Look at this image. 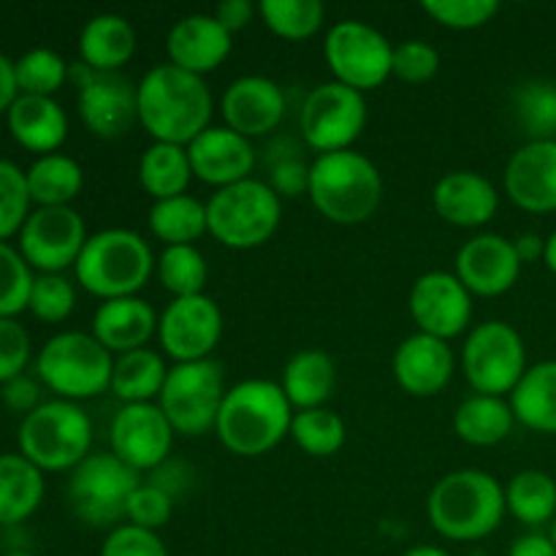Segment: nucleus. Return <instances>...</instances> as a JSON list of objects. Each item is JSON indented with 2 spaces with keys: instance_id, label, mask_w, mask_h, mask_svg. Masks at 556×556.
<instances>
[{
  "instance_id": "f257e3e1",
  "label": "nucleus",
  "mask_w": 556,
  "mask_h": 556,
  "mask_svg": "<svg viewBox=\"0 0 556 556\" xmlns=\"http://www.w3.org/2000/svg\"><path fill=\"white\" fill-rule=\"evenodd\" d=\"M139 125L163 144L188 147L212 128L215 101L201 76L172 63L155 65L136 85Z\"/></svg>"
},
{
  "instance_id": "f03ea898",
  "label": "nucleus",
  "mask_w": 556,
  "mask_h": 556,
  "mask_svg": "<svg viewBox=\"0 0 556 556\" xmlns=\"http://www.w3.org/2000/svg\"><path fill=\"white\" fill-rule=\"evenodd\" d=\"M293 407L280 383L250 378L231 386L223 400L215 432L237 456H264L291 438Z\"/></svg>"
},
{
  "instance_id": "7ed1b4c3",
  "label": "nucleus",
  "mask_w": 556,
  "mask_h": 556,
  "mask_svg": "<svg viewBox=\"0 0 556 556\" xmlns=\"http://www.w3.org/2000/svg\"><path fill=\"white\" fill-rule=\"evenodd\" d=\"M505 514V489L492 472L454 470L440 478L427 497V519L440 538L478 543L500 530Z\"/></svg>"
},
{
  "instance_id": "20e7f679",
  "label": "nucleus",
  "mask_w": 556,
  "mask_h": 556,
  "mask_svg": "<svg viewBox=\"0 0 556 556\" xmlns=\"http://www.w3.org/2000/svg\"><path fill=\"white\" fill-rule=\"evenodd\" d=\"M307 195L329 223L362 226L383 201V177L362 152H329L309 163Z\"/></svg>"
},
{
  "instance_id": "39448f33",
  "label": "nucleus",
  "mask_w": 556,
  "mask_h": 556,
  "mask_svg": "<svg viewBox=\"0 0 556 556\" xmlns=\"http://www.w3.org/2000/svg\"><path fill=\"white\" fill-rule=\"evenodd\" d=\"M150 242L128 228H106L87 239L74 266L76 282L101 302L136 296L155 275Z\"/></svg>"
},
{
  "instance_id": "423d86ee",
  "label": "nucleus",
  "mask_w": 556,
  "mask_h": 556,
  "mask_svg": "<svg viewBox=\"0 0 556 556\" xmlns=\"http://www.w3.org/2000/svg\"><path fill=\"white\" fill-rule=\"evenodd\" d=\"M36 372L58 400L79 405L112 389L114 356L92 334L60 331L38 351Z\"/></svg>"
},
{
  "instance_id": "0eeeda50",
  "label": "nucleus",
  "mask_w": 556,
  "mask_h": 556,
  "mask_svg": "<svg viewBox=\"0 0 556 556\" xmlns=\"http://www.w3.org/2000/svg\"><path fill=\"white\" fill-rule=\"evenodd\" d=\"M90 448L92 421L76 402H41L20 424V454L41 472H71Z\"/></svg>"
},
{
  "instance_id": "6e6552de",
  "label": "nucleus",
  "mask_w": 556,
  "mask_h": 556,
  "mask_svg": "<svg viewBox=\"0 0 556 556\" xmlns=\"http://www.w3.org/2000/svg\"><path fill=\"white\" fill-rule=\"evenodd\" d=\"M282 220V199L264 179L220 188L206 201L210 233L231 250H255L269 242Z\"/></svg>"
},
{
  "instance_id": "1a4fd4ad",
  "label": "nucleus",
  "mask_w": 556,
  "mask_h": 556,
  "mask_svg": "<svg viewBox=\"0 0 556 556\" xmlns=\"http://www.w3.org/2000/svg\"><path fill=\"white\" fill-rule=\"evenodd\" d=\"M141 476L117 459L112 451L90 454L68 478V505L81 525L109 530L125 525L130 494L139 489Z\"/></svg>"
},
{
  "instance_id": "9d476101",
  "label": "nucleus",
  "mask_w": 556,
  "mask_h": 556,
  "mask_svg": "<svg viewBox=\"0 0 556 556\" xmlns=\"http://www.w3.org/2000/svg\"><path fill=\"white\" fill-rule=\"evenodd\" d=\"M226 391L223 367L215 358L174 364L168 369L166 386L157 396V407L168 418L174 434L201 438L210 429H215Z\"/></svg>"
},
{
  "instance_id": "9b49d317",
  "label": "nucleus",
  "mask_w": 556,
  "mask_h": 556,
  "mask_svg": "<svg viewBox=\"0 0 556 556\" xmlns=\"http://www.w3.org/2000/svg\"><path fill=\"white\" fill-rule=\"evenodd\" d=\"M527 369L530 364L525 340L505 320H486L467 334L462 348V372L472 394L510 396Z\"/></svg>"
},
{
  "instance_id": "f8f14e48",
  "label": "nucleus",
  "mask_w": 556,
  "mask_h": 556,
  "mask_svg": "<svg viewBox=\"0 0 556 556\" xmlns=\"http://www.w3.org/2000/svg\"><path fill=\"white\" fill-rule=\"evenodd\" d=\"M324 58L334 81L351 90H378L394 68V47L378 27L358 20L337 22L324 41Z\"/></svg>"
},
{
  "instance_id": "ddd939ff",
  "label": "nucleus",
  "mask_w": 556,
  "mask_h": 556,
  "mask_svg": "<svg viewBox=\"0 0 556 556\" xmlns=\"http://www.w3.org/2000/svg\"><path fill=\"white\" fill-rule=\"evenodd\" d=\"M299 125H302L304 144L318 155L353 150L358 136L367 128L364 92L351 90L340 81H324L304 98Z\"/></svg>"
},
{
  "instance_id": "4468645a",
  "label": "nucleus",
  "mask_w": 556,
  "mask_h": 556,
  "mask_svg": "<svg viewBox=\"0 0 556 556\" xmlns=\"http://www.w3.org/2000/svg\"><path fill=\"white\" fill-rule=\"evenodd\" d=\"M85 217L74 206H38L20 231V253L38 275H63L85 250Z\"/></svg>"
},
{
  "instance_id": "2eb2a0df",
  "label": "nucleus",
  "mask_w": 556,
  "mask_h": 556,
  "mask_svg": "<svg viewBox=\"0 0 556 556\" xmlns=\"http://www.w3.org/2000/svg\"><path fill=\"white\" fill-rule=\"evenodd\" d=\"M71 79L76 85V106L85 128L98 139H119L139 123L136 85L123 74H103L87 68L85 63L71 65Z\"/></svg>"
},
{
  "instance_id": "dca6fc26",
  "label": "nucleus",
  "mask_w": 556,
  "mask_h": 556,
  "mask_svg": "<svg viewBox=\"0 0 556 556\" xmlns=\"http://www.w3.org/2000/svg\"><path fill=\"white\" fill-rule=\"evenodd\" d=\"M223 337V313L206 293L172 299L157 320V342L174 364L206 362Z\"/></svg>"
},
{
  "instance_id": "f3484780",
  "label": "nucleus",
  "mask_w": 556,
  "mask_h": 556,
  "mask_svg": "<svg viewBox=\"0 0 556 556\" xmlns=\"http://www.w3.org/2000/svg\"><path fill=\"white\" fill-rule=\"evenodd\" d=\"M109 445H112V454L139 476L155 472L172 459L174 429L157 402L123 405L114 413L112 427H109Z\"/></svg>"
},
{
  "instance_id": "a211bd4d",
  "label": "nucleus",
  "mask_w": 556,
  "mask_h": 556,
  "mask_svg": "<svg viewBox=\"0 0 556 556\" xmlns=\"http://www.w3.org/2000/svg\"><path fill=\"white\" fill-rule=\"evenodd\" d=\"M407 309L421 334L448 342L470 329L472 293L454 271L434 269L413 282Z\"/></svg>"
},
{
  "instance_id": "6ab92c4d",
  "label": "nucleus",
  "mask_w": 556,
  "mask_h": 556,
  "mask_svg": "<svg viewBox=\"0 0 556 556\" xmlns=\"http://www.w3.org/2000/svg\"><path fill=\"white\" fill-rule=\"evenodd\" d=\"M521 266L525 264L516 253L514 239L500 233H478L462 244L454 275L472 296L497 299L519 282Z\"/></svg>"
},
{
  "instance_id": "aec40b11",
  "label": "nucleus",
  "mask_w": 556,
  "mask_h": 556,
  "mask_svg": "<svg viewBox=\"0 0 556 556\" xmlns=\"http://www.w3.org/2000/svg\"><path fill=\"white\" fill-rule=\"evenodd\" d=\"M286 92L269 76L248 74L233 79L220 98V114L226 128L237 130L244 139H261L280 128L286 117Z\"/></svg>"
},
{
  "instance_id": "412c9836",
  "label": "nucleus",
  "mask_w": 556,
  "mask_h": 556,
  "mask_svg": "<svg viewBox=\"0 0 556 556\" xmlns=\"http://www.w3.org/2000/svg\"><path fill=\"white\" fill-rule=\"evenodd\" d=\"M188 155L193 177L204 185H212L215 190L231 188V185L253 177L255 161H258L253 141L226 125L206 128L199 139L190 141Z\"/></svg>"
},
{
  "instance_id": "4be33fe9",
  "label": "nucleus",
  "mask_w": 556,
  "mask_h": 556,
  "mask_svg": "<svg viewBox=\"0 0 556 556\" xmlns=\"http://www.w3.org/2000/svg\"><path fill=\"white\" fill-rule=\"evenodd\" d=\"M503 185L508 199L532 215L556 212V141H527L510 155Z\"/></svg>"
},
{
  "instance_id": "5701e85b",
  "label": "nucleus",
  "mask_w": 556,
  "mask_h": 556,
  "mask_svg": "<svg viewBox=\"0 0 556 556\" xmlns=\"http://www.w3.org/2000/svg\"><path fill=\"white\" fill-rule=\"evenodd\" d=\"M233 49V36L215 14H188L172 25L166 36L168 63L204 79L220 68Z\"/></svg>"
},
{
  "instance_id": "b1692460",
  "label": "nucleus",
  "mask_w": 556,
  "mask_h": 556,
  "mask_svg": "<svg viewBox=\"0 0 556 556\" xmlns=\"http://www.w3.org/2000/svg\"><path fill=\"white\" fill-rule=\"evenodd\" d=\"M454 351L445 340L416 331L394 353V378L405 394L427 400L448 389L454 378Z\"/></svg>"
},
{
  "instance_id": "393cba45",
  "label": "nucleus",
  "mask_w": 556,
  "mask_h": 556,
  "mask_svg": "<svg viewBox=\"0 0 556 556\" xmlns=\"http://www.w3.org/2000/svg\"><path fill=\"white\" fill-rule=\"evenodd\" d=\"M432 206L445 223L456 228H481L494 220L500 193L489 177L478 172H451L438 179Z\"/></svg>"
},
{
  "instance_id": "a878e982",
  "label": "nucleus",
  "mask_w": 556,
  "mask_h": 556,
  "mask_svg": "<svg viewBox=\"0 0 556 556\" xmlns=\"http://www.w3.org/2000/svg\"><path fill=\"white\" fill-rule=\"evenodd\" d=\"M157 320L161 315L144 299H112V302L98 304L90 334L112 356H123V353L141 351L150 345L152 337H157Z\"/></svg>"
},
{
  "instance_id": "bb28decb",
  "label": "nucleus",
  "mask_w": 556,
  "mask_h": 556,
  "mask_svg": "<svg viewBox=\"0 0 556 556\" xmlns=\"http://www.w3.org/2000/svg\"><path fill=\"white\" fill-rule=\"evenodd\" d=\"M5 117L16 144L38 157L58 152L68 139V117L54 98L20 96Z\"/></svg>"
},
{
  "instance_id": "cd10ccee",
  "label": "nucleus",
  "mask_w": 556,
  "mask_h": 556,
  "mask_svg": "<svg viewBox=\"0 0 556 556\" xmlns=\"http://www.w3.org/2000/svg\"><path fill=\"white\" fill-rule=\"evenodd\" d=\"M136 54V30L123 14H96L79 33V58L87 68L117 74Z\"/></svg>"
},
{
  "instance_id": "c85d7f7f",
  "label": "nucleus",
  "mask_w": 556,
  "mask_h": 556,
  "mask_svg": "<svg viewBox=\"0 0 556 556\" xmlns=\"http://www.w3.org/2000/svg\"><path fill=\"white\" fill-rule=\"evenodd\" d=\"M280 386L296 413L326 407L337 386L334 358L324 351H315V348L293 353L282 369Z\"/></svg>"
},
{
  "instance_id": "c756f323",
  "label": "nucleus",
  "mask_w": 556,
  "mask_h": 556,
  "mask_svg": "<svg viewBox=\"0 0 556 556\" xmlns=\"http://www.w3.org/2000/svg\"><path fill=\"white\" fill-rule=\"evenodd\" d=\"M516 427L514 407L505 396L472 394L459 402L454 413V432L462 443L492 448L510 438Z\"/></svg>"
},
{
  "instance_id": "7c9ffc66",
  "label": "nucleus",
  "mask_w": 556,
  "mask_h": 556,
  "mask_svg": "<svg viewBox=\"0 0 556 556\" xmlns=\"http://www.w3.org/2000/svg\"><path fill=\"white\" fill-rule=\"evenodd\" d=\"M43 472L22 454H0V527L30 519L41 505Z\"/></svg>"
},
{
  "instance_id": "2f4dec72",
  "label": "nucleus",
  "mask_w": 556,
  "mask_h": 556,
  "mask_svg": "<svg viewBox=\"0 0 556 556\" xmlns=\"http://www.w3.org/2000/svg\"><path fill=\"white\" fill-rule=\"evenodd\" d=\"M508 402L521 427L538 434H556V362L532 364Z\"/></svg>"
},
{
  "instance_id": "473e14b6",
  "label": "nucleus",
  "mask_w": 556,
  "mask_h": 556,
  "mask_svg": "<svg viewBox=\"0 0 556 556\" xmlns=\"http://www.w3.org/2000/svg\"><path fill=\"white\" fill-rule=\"evenodd\" d=\"M166 378V358L152 348H141V351L114 356L112 389L109 391L123 405H147V402H155L161 396Z\"/></svg>"
},
{
  "instance_id": "72a5a7b5",
  "label": "nucleus",
  "mask_w": 556,
  "mask_h": 556,
  "mask_svg": "<svg viewBox=\"0 0 556 556\" xmlns=\"http://www.w3.org/2000/svg\"><path fill=\"white\" fill-rule=\"evenodd\" d=\"M193 179L188 147L152 141L139 157V182L152 201H166L185 195Z\"/></svg>"
},
{
  "instance_id": "f704fd0d",
  "label": "nucleus",
  "mask_w": 556,
  "mask_h": 556,
  "mask_svg": "<svg viewBox=\"0 0 556 556\" xmlns=\"http://www.w3.org/2000/svg\"><path fill=\"white\" fill-rule=\"evenodd\" d=\"M27 190L38 206H71L85 188V172L63 152L41 155L25 172Z\"/></svg>"
},
{
  "instance_id": "c9c22d12",
  "label": "nucleus",
  "mask_w": 556,
  "mask_h": 556,
  "mask_svg": "<svg viewBox=\"0 0 556 556\" xmlns=\"http://www.w3.org/2000/svg\"><path fill=\"white\" fill-rule=\"evenodd\" d=\"M150 231L157 242L166 248L177 244H195L204 233H210L206 223V204L193 195H177V199L155 201L150 206Z\"/></svg>"
},
{
  "instance_id": "e433bc0d",
  "label": "nucleus",
  "mask_w": 556,
  "mask_h": 556,
  "mask_svg": "<svg viewBox=\"0 0 556 556\" xmlns=\"http://www.w3.org/2000/svg\"><path fill=\"white\" fill-rule=\"evenodd\" d=\"M505 508L525 527H543L556 519V481L543 470H521L505 486Z\"/></svg>"
},
{
  "instance_id": "4c0bfd02",
  "label": "nucleus",
  "mask_w": 556,
  "mask_h": 556,
  "mask_svg": "<svg viewBox=\"0 0 556 556\" xmlns=\"http://www.w3.org/2000/svg\"><path fill=\"white\" fill-rule=\"evenodd\" d=\"M155 275L174 299H188L204 293L210 266L195 244H177V248L163 250L155 264Z\"/></svg>"
},
{
  "instance_id": "58836bf2",
  "label": "nucleus",
  "mask_w": 556,
  "mask_h": 556,
  "mask_svg": "<svg viewBox=\"0 0 556 556\" xmlns=\"http://www.w3.org/2000/svg\"><path fill=\"white\" fill-rule=\"evenodd\" d=\"M258 14L277 38L307 41L324 27L326 5L320 0H264Z\"/></svg>"
},
{
  "instance_id": "ea45409f",
  "label": "nucleus",
  "mask_w": 556,
  "mask_h": 556,
  "mask_svg": "<svg viewBox=\"0 0 556 556\" xmlns=\"http://www.w3.org/2000/svg\"><path fill=\"white\" fill-rule=\"evenodd\" d=\"M348 427L340 418V413L329 407H315V410L293 413L291 421V440L315 459L334 456L345 445Z\"/></svg>"
},
{
  "instance_id": "a19ab883",
  "label": "nucleus",
  "mask_w": 556,
  "mask_h": 556,
  "mask_svg": "<svg viewBox=\"0 0 556 556\" xmlns=\"http://www.w3.org/2000/svg\"><path fill=\"white\" fill-rule=\"evenodd\" d=\"M516 119L530 141H556V81L530 79L514 96Z\"/></svg>"
},
{
  "instance_id": "79ce46f5",
  "label": "nucleus",
  "mask_w": 556,
  "mask_h": 556,
  "mask_svg": "<svg viewBox=\"0 0 556 556\" xmlns=\"http://www.w3.org/2000/svg\"><path fill=\"white\" fill-rule=\"evenodd\" d=\"M16 68V87L20 96H41L52 98L65 81L71 79V65L65 63L63 54L54 49L38 47L22 54L14 63Z\"/></svg>"
},
{
  "instance_id": "37998d69",
  "label": "nucleus",
  "mask_w": 556,
  "mask_h": 556,
  "mask_svg": "<svg viewBox=\"0 0 556 556\" xmlns=\"http://www.w3.org/2000/svg\"><path fill=\"white\" fill-rule=\"evenodd\" d=\"M33 269L20 250L0 242V318H16L25 313L33 291Z\"/></svg>"
},
{
  "instance_id": "c03bdc74",
  "label": "nucleus",
  "mask_w": 556,
  "mask_h": 556,
  "mask_svg": "<svg viewBox=\"0 0 556 556\" xmlns=\"http://www.w3.org/2000/svg\"><path fill=\"white\" fill-rule=\"evenodd\" d=\"M30 204L25 172L16 163L0 161V242L22 231L30 217Z\"/></svg>"
},
{
  "instance_id": "a18cd8bd",
  "label": "nucleus",
  "mask_w": 556,
  "mask_h": 556,
  "mask_svg": "<svg viewBox=\"0 0 556 556\" xmlns=\"http://www.w3.org/2000/svg\"><path fill=\"white\" fill-rule=\"evenodd\" d=\"M27 309L41 324H63L76 309V288L63 275H36Z\"/></svg>"
},
{
  "instance_id": "49530a36",
  "label": "nucleus",
  "mask_w": 556,
  "mask_h": 556,
  "mask_svg": "<svg viewBox=\"0 0 556 556\" xmlns=\"http://www.w3.org/2000/svg\"><path fill=\"white\" fill-rule=\"evenodd\" d=\"M421 9L448 30H478L500 14L497 0H424Z\"/></svg>"
},
{
  "instance_id": "de8ad7c7",
  "label": "nucleus",
  "mask_w": 556,
  "mask_h": 556,
  "mask_svg": "<svg viewBox=\"0 0 556 556\" xmlns=\"http://www.w3.org/2000/svg\"><path fill=\"white\" fill-rule=\"evenodd\" d=\"M269 150V185L280 199H296L309 188V166L299 157V150L291 141H275Z\"/></svg>"
},
{
  "instance_id": "09e8293b",
  "label": "nucleus",
  "mask_w": 556,
  "mask_h": 556,
  "mask_svg": "<svg viewBox=\"0 0 556 556\" xmlns=\"http://www.w3.org/2000/svg\"><path fill=\"white\" fill-rule=\"evenodd\" d=\"M174 514V497L166 489L155 486L150 481H141L139 489L130 494L128 510H125V519L128 525L141 527V530L157 532L161 527H166L172 521Z\"/></svg>"
},
{
  "instance_id": "8fccbe9b",
  "label": "nucleus",
  "mask_w": 556,
  "mask_h": 556,
  "mask_svg": "<svg viewBox=\"0 0 556 556\" xmlns=\"http://www.w3.org/2000/svg\"><path fill=\"white\" fill-rule=\"evenodd\" d=\"M440 71L438 49L429 47L427 41H402L394 47V68L391 76H396L405 85H424L432 81Z\"/></svg>"
},
{
  "instance_id": "3c124183",
  "label": "nucleus",
  "mask_w": 556,
  "mask_h": 556,
  "mask_svg": "<svg viewBox=\"0 0 556 556\" xmlns=\"http://www.w3.org/2000/svg\"><path fill=\"white\" fill-rule=\"evenodd\" d=\"M30 334L16 318H0V386L25 375L30 364Z\"/></svg>"
},
{
  "instance_id": "603ef678",
  "label": "nucleus",
  "mask_w": 556,
  "mask_h": 556,
  "mask_svg": "<svg viewBox=\"0 0 556 556\" xmlns=\"http://www.w3.org/2000/svg\"><path fill=\"white\" fill-rule=\"evenodd\" d=\"M101 556H168V548L157 532L141 530V527L125 521L109 532L101 546Z\"/></svg>"
},
{
  "instance_id": "864d4df0",
  "label": "nucleus",
  "mask_w": 556,
  "mask_h": 556,
  "mask_svg": "<svg viewBox=\"0 0 556 556\" xmlns=\"http://www.w3.org/2000/svg\"><path fill=\"white\" fill-rule=\"evenodd\" d=\"M0 400H3V405L9 407V410L22 413V418H25V416H30L38 405H41V389H38V383L33 378L20 375V378L3 383Z\"/></svg>"
},
{
  "instance_id": "5fc2aeb1",
  "label": "nucleus",
  "mask_w": 556,
  "mask_h": 556,
  "mask_svg": "<svg viewBox=\"0 0 556 556\" xmlns=\"http://www.w3.org/2000/svg\"><path fill=\"white\" fill-rule=\"evenodd\" d=\"M258 14V5H253L250 0H223L215 9V20L226 27L228 33H239L253 22V16Z\"/></svg>"
},
{
  "instance_id": "6e6d98bb",
  "label": "nucleus",
  "mask_w": 556,
  "mask_h": 556,
  "mask_svg": "<svg viewBox=\"0 0 556 556\" xmlns=\"http://www.w3.org/2000/svg\"><path fill=\"white\" fill-rule=\"evenodd\" d=\"M190 478H193V476H190L188 467L179 465V462H174V459H168L166 465H161L155 472H152L150 483H155V486L166 489V492L172 494L174 500H177L179 492H182V489H188Z\"/></svg>"
},
{
  "instance_id": "4d7b16f0",
  "label": "nucleus",
  "mask_w": 556,
  "mask_h": 556,
  "mask_svg": "<svg viewBox=\"0 0 556 556\" xmlns=\"http://www.w3.org/2000/svg\"><path fill=\"white\" fill-rule=\"evenodd\" d=\"M508 556H556V546L548 535L530 532V535H521L519 541H514V546L508 548Z\"/></svg>"
},
{
  "instance_id": "13d9d810",
  "label": "nucleus",
  "mask_w": 556,
  "mask_h": 556,
  "mask_svg": "<svg viewBox=\"0 0 556 556\" xmlns=\"http://www.w3.org/2000/svg\"><path fill=\"white\" fill-rule=\"evenodd\" d=\"M16 98H20V87H16L14 60H9L0 52V114L9 112Z\"/></svg>"
},
{
  "instance_id": "bf43d9fd",
  "label": "nucleus",
  "mask_w": 556,
  "mask_h": 556,
  "mask_svg": "<svg viewBox=\"0 0 556 556\" xmlns=\"http://www.w3.org/2000/svg\"><path fill=\"white\" fill-rule=\"evenodd\" d=\"M516 253H519L521 264H532V261H543V250H546V239L541 233H521L514 239Z\"/></svg>"
},
{
  "instance_id": "052dcab7",
  "label": "nucleus",
  "mask_w": 556,
  "mask_h": 556,
  "mask_svg": "<svg viewBox=\"0 0 556 556\" xmlns=\"http://www.w3.org/2000/svg\"><path fill=\"white\" fill-rule=\"evenodd\" d=\"M543 264H546V269L556 277V231H552L546 237V250H543Z\"/></svg>"
},
{
  "instance_id": "680f3d73",
  "label": "nucleus",
  "mask_w": 556,
  "mask_h": 556,
  "mask_svg": "<svg viewBox=\"0 0 556 556\" xmlns=\"http://www.w3.org/2000/svg\"><path fill=\"white\" fill-rule=\"evenodd\" d=\"M402 556H451L448 552H445V548H440V546H429V543H424V546H413V548H407L405 554Z\"/></svg>"
},
{
  "instance_id": "e2e57ef3",
  "label": "nucleus",
  "mask_w": 556,
  "mask_h": 556,
  "mask_svg": "<svg viewBox=\"0 0 556 556\" xmlns=\"http://www.w3.org/2000/svg\"><path fill=\"white\" fill-rule=\"evenodd\" d=\"M548 538H552V543L556 546V519L552 521V532H548Z\"/></svg>"
},
{
  "instance_id": "0e129e2a",
  "label": "nucleus",
  "mask_w": 556,
  "mask_h": 556,
  "mask_svg": "<svg viewBox=\"0 0 556 556\" xmlns=\"http://www.w3.org/2000/svg\"><path fill=\"white\" fill-rule=\"evenodd\" d=\"M3 556H36V554H30V552H9V554H3Z\"/></svg>"
},
{
  "instance_id": "69168bd1",
  "label": "nucleus",
  "mask_w": 556,
  "mask_h": 556,
  "mask_svg": "<svg viewBox=\"0 0 556 556\" xmlns=\"http://www.w3.org/2000/svg\"><path fill=\"white\" fill-rule=\"evenodd\" d=\"M0 541H3V535H0Z\"/></svg>"
}]
</instances>
